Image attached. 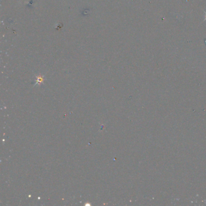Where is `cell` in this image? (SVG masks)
Masks as SVG:
<instances>
[{"instance_id":"cell-1","label":"cell","mask_w":206,"mask_h":206,"mask_svg":"<svg viewBox=\"0 0 206 206\" xmlns=\"http://www.w3.org/2000/svg\"><path fill=\"white\" fill-rule=\"evenodd\" d=\"M204 13H205V19H204V21H206V12L204 11Z\"/></svg>"}]
</instances>
